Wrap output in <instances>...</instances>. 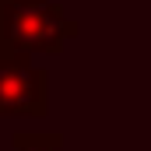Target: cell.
<instances>
[{
	"label": "cell",
	"instance_id": "6da1fadb",
	"mask_svg": "<svg viewBox=\"0 0 151 151\" xmlns=\"http://www.w3.org/2000/svg\"><path fill=\"white\" fill-rule=\"evenodd\" d=\"M81 32V21H74L56 0L49 4H7L0 11V53L14 56H35V53H60L67 39Z\"/></svg>",
	"mask_w": 151,
	"mask_h": 151
},
{
	"label": "cell",
	"instance_id": "277c9868",
	"mask_svg": "<svg viewBox=\"0 0 151 151\" xmlns=\"http://www.w3.org/2000/svg\"><path fill=\"white\" fill-rule=\"evenodd\" d=\"M7 4H49V0H7Z\"/></svg>",
	"mask_w": 151,
	"mask_h": 151
},
{
	"label": "cell",
	"instance_id": "7a4b0ae2",
	"mask_svg": "<svg viewBox=\"0 0 151 151\" xmlns=\"http://www.w3.org/2000/svg\"><path fill=\"white\" fill-rule=\"evenodd\" d=\"M49 113V74L32 63V56L0 53V116L42 119Z\"/></svg>",
	"mask_w": 151,
	"mask_h": 151
},
{
	"label": "cell",
	"instance_id": "3957f363",
	"mask_svg": "<svg viewBox=\"0 0 151 151\" xmlns=\"http://www.w3.org/2000/svg\"><path fill=\"white\" fill-rule=\"evenodd\" d=\"M14 151H63V134L60 130H18L11 137Z\"/></svg>",
	"mask_w": 151,
	"mask_h": 151
},
{
	"label": "cell",
	"instance_id": "5b68a950",
	"mask_svg": "<svg viewBox=\"0 0 151 151\" xmlns=\"http://www.w3.org/2000/svg\"><path fill=\"white\" fill-rule=\"evenodd\" d=\"M4 7H7V0H0V11H4Z\"/></svg>",
	"mask_w": 151,
	"mask_h": 151
}]
</instances>
